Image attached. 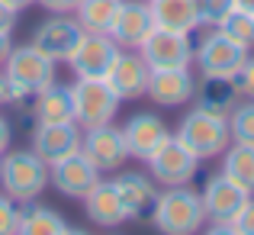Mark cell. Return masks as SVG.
<instances>
[{"label": "cell", "mask_w": 254, "mask_h": 235, "mask_svg": "<svg viewBox=\"0 0 254 235\" xmlns=\"http://www.w3.org/2000/svg\"><path fill=\"white\" fill-rule=\"evenodd\" d=\"M203 203L199 193H193L190 187H168L164 193H158L155 206H151V223L161 235H196L203 229Z\"/></svg>", "instance_id": "cell-1"}, {"label": "cell", "mask_w": 254, "mask_h": 235, "mask_svg": "<svg viewBox=\"0 0 254 235\" xmlns=\"http://www.w3.org/2000/svg\"><path fill=\"white\" fill-rule=\"evenodd\" d=\"M49 184V164L36 152H3L0 155V190L16 203H32Z\"/></svg>", "instance_id": "cell-2"}, {"label": "cell", "mask_w": 254, "mask_h": 235, "mask_svg": "<svg viewBox=\"0 0 254 235\" xmlns=\"http://www.w3.org/2000/svg\"><path fill=\"white\" fill-rule=\"evenodd\" d=\"M177 139L199 161H203V158H216V155H222V152L229 149V142H232L229 116L196 106V110H190L184 116V123H180V129H177Z\"/></svg>", "instance_id": "cell-3"}, {"label": "cell", "mask_w": 254, "mask_h": 235, "mask_svg": "<svg viewBox=\"0 0 254 235\" xmlns=\"http://www.w3.org/2000/svg\"><path fill=\"white\" fill-rule=\"evenodd\" d=\"M3 75L19 90V103H23L26 97H36L39 90L55 84V62L29 42L19 45V49H10V55L3 62Z\"/></svg>", "instance_id": "cell-4"}, {"label": "cell", "mask_w": 254, "mask_h": 235, "mask_svg": "<svg viewBox=\"0 0 254 235\" xmlns=\"http://www.w3.org/2000/svg\"><path fill=\"white\" fill-rule=\"evenodd\" d=\"M71 100H74V123L84 129L113 123L123 103L106 78H77L71 87Z\"/></svg>", "instance_id": "cell-5"}, {"label": "cell", "mask_w": 254, "mask_h": 235, "mask_svg": "<svg viewBox=\"0 0 254 235\" xmlns=\"http://www.w3.org/2000/svg\"><path fill=\"white\" fill-rule=\"evenodd\" d=\"M138 55L148 62L151 71H171V68H190L193 62V42L190 36L174 29H155L145 36V42L138 45Z\"/></svg>", "instance_id": "cell-6"}, {"label": "cell", "mask_w": 254, "mask_h": 235, "mask_svg": "<svg viewBox=\"0 0 254 235\" xmlns=\"http://www.w3.org/2000/svg\"><path fill=\"white\" fill-rule=\"evenodd\" d=\"M151 164V177L164 187H184L196 177V167H199V158L180 142L177 136H168L161 142V149L148 158Z\"/></svg>", "instance_id": "cell-7"}, {"label": "cell", "mask_w": 254, "mask_h": 235, "mask_svg": "<svg viewBox=\"0 0 254 235\" xmlns=\"http://www.w3.org/2000/svg\"><path fill=\"white\" fill-rule=\"evenodd\" d=\"M193 58H196L199 71L203 75H216V78H232L242 62L248 58V49L238 42H232L225 32L212 29L209 36L199 42V49H193Z\"/></svg>", "instance_id": "cell-8"}, {"label": "cell", "mask_w": 254, "mask_h": 235, "mask_svg": "<svg viewBox=\"0 0 254 235\" xmlns=\"http://www.w3.org/2000/svg\"><path fill=\"white\" fill-rule=\"evenodd\" d=\"M116 55H119V45L106 32H84L77 49L68 55V65L74 71V78H106Z\"/></svg>", "instance_id": "cell-9"}, {"label": "cell", "mask_w": 254, "mask_h": 235, "mask_svg": "<svg viewBox=\"0 0 254 235\" xmlns=\"http://www.w3.org/2000/svg\"><path fill=\"white\" fill-rule=\"evenodd\" d=\"M81 155L90 161L97 171H116V167H123L126 158H129L123 129H116L113 123L87 129L81 136Z\"/></svg>", "instance_id": "cell-10"}, {"label": "cell", "mask_w": 254, "mask_h": 235, "mask_svg": "<svg viewBox=\"0 0 254 235\" xmlns=\"http://www.w3.org/2000/svg\"><path fill=\"white\" fill-rule=\"evenodd\" d=\"M151 29H155V19H151L148 3H142V0H119L116 16H113L106 36H110L119 49H138Z\"/></svg>", "instance_id": "cell-11"}, {"label": "cell", "mask_w": 254, "mask_h": 235, "mask_svg": "<svg viewBox=\"0 0 254 235\" xmlns=\"http://www.w3.org/2000/svg\"><path fill=\"white\" fill-rule=\"evenodd\" d=\"M81 36H84L81 23L64 16V13H58V16L45 19V23L32 32V45H36L42 55H49L52 62H68V55L77 49Z\"/></svg>", "instance_id": "cell-12"}, {"label": "cell", "mask_w": 254, "mask_h": 235, "mask_svg": "<svg viewBox=\"0 0 254 235\" xmlns=\"http://www.w3.org/2000/svg\"><path fill=\"white\" fill-rule=\"evenodd\" d=\"M81 136L77 123H36L32 132V152L45 161V164H55V161L81 152Z\"/></svg>", "instance_id": "cell-13"}, {"label": "cell", "mask_w": 254, "mask_h": 235, "mask_svg": "<svg viewBox=\"0 0 254 235\" xmlns=\"http://www.w3.org/2000/svg\"><path fill=\"white\" fill-rule=\"evenodd\" d=\"M49 180H52V187H55L62 197L84 200L87 190L100 180V171L81 155V152H74V155L55 161V164H49Z\"/></svg>", "instance_id": "cell-14"}, {"label": "cell", "mask_w": 254, "mask_h": 235, "mask_svg": "<svg viewBox=\"0 0 254 235\" xmlns=\"http://www.w3.org/2000/svg\"><path fill=\"white\" fill-rule=\"evenodd\" d=\"M148 78H151L148 62H145L142 55H135V52H126V49H119L113 68L106 71V80H110V87L116 90L119 100L145 97V90H148Z\"/></svg>", "instance_id": "cell-15"}, {"label": "cell", "mask_w": 254, "mask_h": 235, "mask_svg": "<svg viewBox=\"0 0 254 235\" xmlns=\"http://www.w3.org/2000/svg\"><path fill=\"white\" fill-rule=\"evenodd\" d=\"M248 197L251 193H245L242 187H238L235 180H229L225 174H212V177L206 180L203 193H199V203H203L206 219H212V223H229V219L242 210V203Z\"/></svg>", "instance_id": "cell-16"}, {"label": "cell", "mask_w": 254, "mask_h": 235, "mask_svg": "<svg viewBox=\"0 0 254 235\" xmlns=\"http://www.w3.org/2000/svg\"><path fill=\"white\" fill-rule=\"evenodd\" d=\"M168 136H171L168 126H164L158 116H151V113H135L123 129L126 152H129V158H138V161H148L158 149H161V142Z\"/></svg>", "instance_id": "cell-17"}, {"label": "cell", "mask_w": 254, "mask_h": 235, "mask_svg": "<svg viewBox=\"0 0 254 235\" xmlns=\"http://www.w3.org/2000/svg\"><path fill=\"white\" fill-rule=\"evenodd\" d=\"M148 93L158 106H180L196 93V78L190 68H171V71H151L148 78Z\"/></svg>", "instance_id": "cell-18"}, {"label": "cell", "mask_w": 254, "mask_h": 235, "mask_svg": "<svg viewBox=\"0 0 254 235\" xmlns=\"http://www.w3.org/2000/svg\"><path fill=\"white\" fill-rule=\"evenodd\" d=\"M84 210H87V219L97 226H119L126 223V206L119 200V190L113 180H97V184L87 190L84 197Z\"/></svg>", "instance_id": "cell-19"}, {"label": "cell", "mask_w": 254, "mask_h": 235, "mask_svg": "<svg viewBox=\"0 0 254 235\" xmlns=\"http://www.w3.org/2000/svg\"><path fill=\"white\" fill-rule=\"evenodd\" d=\"M113 184H116L119 200L126 206V219H142L145 213H151V206L158 200V190L151 184V177H145L138 171H123Z\"/></svg>", "instance_id": "cell-20"}, {"label": "cell", "mask_w": 254, "mask_h": 235, "mask_svg": "<svg viewBox=\"0 0 254 235\" xmlns=\"http://www.w3.org/2000/svg\"><path fill=\"white\" fill-rule=\"evenodd\" d=\"M151 19L161 29H174V32H196L203 26L199 19V0H151Z\"/></svg>", "instance_id": "cell-21"}, {"label": "cell", "mask_w": 254, "mask_h": 235, "mask_svg": "<svg viewBox=\"0 0 254 235\" xmlns=\"http://www.w3.org/2000/svg\"><path fill=\"white\" fill-rule=\"evenodd\" d=\"M32 116H36V123H74L71 87L49 84L45 90H39L36 103H32Z\"/></svg>", "instance_id": "cell-22"}, {"label": "cell", "mask_w": 254, "mask_h": 235, "mask_svg": "<svg viewBox=\"0 0 254 235\" xmlns=\"http://www.w3.org/2000/svg\"><path fill=\"white\" fill-rule=\"evenodd\" d=\"M193 97H199V106L203 110H212V113H222V116H229L232 110H235L238 103V87L232 78H216V75H203V80L196 84V93Z\"/></svg>", "instance_id": "cell-23"}, {"label": "cell", "mask_w": 254, "mask_h": 235, "mask_svg": "<svg viewBox=\"0 0 254 235\" xmlns=\"http://www.w3.org/2000/svg\"><path fill=\"white\" fill-rule=\"evenodd\" d=\"M222 174L229 180H235L245 193H254V145H229L222 152Z\"/></svg>", "instance_id": "cell-24"}, {"label": "cell", "mask_w": 254, "mask_h": 235, "mask_svg": "<svg viewBox=\"0 0 254 235\" xmlns=\"http://www.w3.org/2000/svg\"><path fill=\"white\" fill-rule=\"evenodd\" d=\"M62 232H64V219L58 216L52 206L26 203L23 210H19L16 235H62Z\"/></svg>", "instance_id": "cell-25"}, {"label": "cell", "mask_w": 254, "mask_h": 235, "mask_svg": "<svg viewBox=\"0 0 254 235\" xmlns=\"http://www.w3.org/2000/svg\"><path fill=\"white\" fill-rule=\"evenodd\" d=\"M119 0H77L74 19L84 32H110V23L116 16Z\"/></svg>", "instance_id": "cell-26"}, {"label": "cell", "mask_w": 254, "mask_h": 235, "mask_svg": "<svg viewBox=\"0 0 254 235\" xmlns=\"http://www.w3.org/2000/svg\"><path fill=\"white\" fill-rule=\"evenodd\" d=\"M219 32H225V36L232 39V42H238V45H245V49H251L254 45V13L248 10H232L229 16L222 19V23L216 26Z\"/></svg>", "instance_id": "cell-27"}, {"label": "cell", "mask_w": 254, "mask_h": 235, "mask_svg": "<svg viewBox=\"0 0 254 235\" xmlns=\"http://www.w3.org/2000/svg\"><path fill=\"white\" fill-rule=\"evenodd\" d=\"M229 136L232 142L254 145V100L235 103V110L229 113Z\"/></svg>", "instance_id": "cell-28"}, {"label": "cell", "mask_w": 254, "mask_h": 235, "mask_svg": "<svg viewBox=\"0 0 254 235\" xmlns=\"http://www.w3.org/2000/svg\"><path fill=\"white\" fill-rule=\"evenodd\" d=\"M235 10V0H199V19L206 26H219Z\"/></svg>", "instance_id": "cell-29"}, {"label": "cell", "mask_w": 254, "mask_h": 235, "mask_svg": "<svg viewBox=\"0 0 254 235\" xmlns=\"http://www.w3.org/2000/svg\"><path fill=\"white\" fill-rule=\"evenodd\" d=\"M16 226H19L16 200H10L3 190H0V235H16Z\"/></svg>", "instance_id": "cell-30"}, {"label": "cell", "mask_w": 254, "mask_h": 235, "mask_svg": "<svg viewBox=\"0 0 254 235\" xmlns=\"http://www.w3.org/2000/svg\"><path fill=\"white\" fill-rule=\"evenodd\" d=\"M229 226L235 229V235H254V197L245 200L242 210L229 219Z\"/></svg>", "instance_id": "cell-31"}, {"label": "cell", "mask_w": 254, "mask_h": 235, "mask_svg": "<svg viewBox=\"0 0 254 235\" xmlns=\"http://www.w3.org/2000/svg\"><path fill=\"white\" fill-rule=\"evenodd\" d=\"M232 80H235L238 93H245V97H251V100H254V58H245L242 68L232 75Z\"/></svg>", "instance_id": "cell-32"}, {"label": "cell", "mask_w": 254, "mask_h": 235, "mask_svg": "<svg viewBox=\"0 0 254 235\" xmlns=\"http://www.w3.org/2000/svg\"><path fill=\"white\" fill-rule=\"evenodd\" d=\"M6 103H19V90L10 84V78L0 71V106H6Z\"/></svg>", "instance_id": "cell-33"}, {"label": "cell", "mask_w": 254, "mask_h": 235, "mask_svg": "<svg viewBox=\"0 0 254 235\" xmlns=\"http://www.w3.org/2000/svg\"><path fill=\"white\" fill-rule=\"evenodd\" d=\"M13 29H16V10L0 3V32H3V36H13Z\"/></svg>", "instance_id": "cell-34"}, {"label": "cell", "mask_w": 254, "mask_h": 235, "mask_svg": "<svg viewBox=\"0 0 254 235\" xmlns=\"http://www.w3.org/2000/svg\"><path fill=\"white\" fill-rule=\"evenodd\" d=\"M39 6H45L49 13H74L77 0H36Z\"/></svg>", "instance_id": "cell-35"}, {"label": "cell", "mask_w": 254, "mask_h": 235, "mask_svg": "<svg viewBox=\"0 0 254 235\" xmlns=\"http://www.w3.org/2000/svg\"><path fill=\"white\" fill-rule=\"evenodd\" d=\"M10 136H13V129H10V123H6L3 116H0V155H3L6 149H10Z\"/></svg>", "instance_id": "cell-36"}, {"label": "cell", "mask_w": 254, "mask_h": 235, "mask_svg": "<svg viewBox=\"0 0 254 235\" xmlns=\"http://www.w3.org/2000/svg\"><path fill=\"white\" fill-rule=\"evenodd\" d=\"M206 235H235V229H232L229 223H212L209 229H206Z\"/></svg>", "instance_id": "cell-37"}, {"label": "cell", "mask_w": 254, "mask_h": 235, "mask_svg": "<svg viewBox=\"0 0 254 235\" xmlns=\"http://www.w3.org/2000/svg\"><path fill=\"white\" fill-rule=\"evenodd\" d=\"M10 49H13V42H10V36H3L0 32V65L6 62V55H10Z\"/></svg>", "instance_id": "cell-38"}, {"label": "cell", "mask_w": 254, "mask_h": 235, "mask_svg": "<svg viewBox=\"0 0 254 235\" xmlns=\"http://www.w3.org/2000/svg\"><path fill=\"white\" fill-rule=\"evenodd\" d=\"M0 3H6V6H10V10H26V6H29V3H36V0H0Z\"/></svg>", "instance_id": "cell-39"}, {"label": "cell", "mask_w": 254, "mask_h": 235, "mask_svg": "<svg viewBox=\"0 0 254 235\" xmlns=\"http://www.w3.org/2000/svg\"><path fill=\"white\" fill-rule=\"evenodd\" d=\"M235 6H238V10H248V13H254V0H235Z\"/></svg>", "instance_id": "cell-40"}, {"label": "cell", "mask_w": 254, "mask_h": 235, "mask_svg": "<svg viewBox=\"0 0 254 235\" xmlns=\"http://www.w3.org/2000/svg\"><path fill=\"white\" fill-rule=\"evenodd\" d=\"M62 235H90V232H87V229H68V226H64Z\"/></svg>", "instance_id": "cell-41"}]
</instances>
